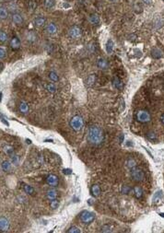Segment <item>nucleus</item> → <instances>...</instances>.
<instances>
[{"label": "nucleus", "mask_w": 164, "mask_h": 233, "mask_svg": "<svg viewBox=\"0 0 164 233\" xmlns=\"http://www.w3.org/2000/svg\"><path fill=\"white\" fill-rule=\"evenodd\" d=\"M89 22L92 25H97L100 23V17L98 14H91L89 17Z\"/></svg>", "instance_id": "6ab92c4d"}, {"label": "nucleus", "mask_w": 164, "mask_h": 233, "mask_svg": "<svg viewBox=\"0 0 164 233\" xmlns=\"http://www.w3.org/2000/svg\"><path fill=\"white\" fill-rule=\"evenodd\" d=\"M109 1H111V2H113V3H115V2H117L118 0H109Z\"/></svg>", "instance_id": "de8ad7c7"}, {"label": "nucleus", "mask_w": 164, "mask_h": 233, "mask_svg": "<svg viewBox=\"0 0 164 233\" xmlns=\"http://www.w3.org/2000/svg\"><path fill=\"white\" fill-rule=\"evenodd\" d=\"M45 22H46V19L43 17H37V18H35L33 21V24L36 28H41L42 26H44Z\"/></svg>", "instance_id": "ddd939ff"}, {"label": "nucleus", "mask_w": 164, "mask_h": 233, "mask_svg": "<svg viewBox=\"0 0 164 233\" xmlns=\"http://www.w3.org/2000/svg\"><path fill=\"white\" fill-rule=\"evenodd\" d=\"M131 177L133 179V181L137 183H141L143 182L146 178V173L142 169L135 167L133 170H131Z\"/></svg>", "instance_id": "f03ea898"}, {"label": "nucleus", "mask_w": 164, "mask_h": 233, "mask_svg": "<svg viewBox=\"0 0 164 233\" xmlns=\"http://www.w3.org/2000/svg\"><path fill=\"white\" fill-rule=\"evenodd\" d=\"M46 183L49 186H51L52 188H54L58 185L59 183V180H58V177L56 175L54 174H50L47 176L46 178Z\"/></svg>", "instance_id": "6e6552de"}, {"label": "nucleus", "mask_w": 164, "mask_h": 233, "mask_svg": "<svg viewBox=\"0 0 164 233\" xmlns=\"http://www.w3.org/2000/svg\"><path fill=\"white\" fill-rule=\"evenodd\" d=\"M57 196H58V193H57V191L55 190L54 188L50 189V190H48L47 193H46V197H47V199L49 200V201H52V200H54V199H56Z\"/></svg>", "instance_id": "9b49d317"}, {"label": "nucleus", "mask_w": 164, "mask_h": 233, "mask_svg": "<svg viewBox=\"0 0 164 233\" xmlns=\"http://www.w3.org/2000/svg\"><path fill=\"white\" fill-rule=\"evenodd\" d=\"M11 21L15 25L21 26L24 23V18L21 13H19V12H13V13L11 14Z\"/></svg>", "instance_id": "423d86ee"}, {"label": "nucleus", "mask_w": 164, "mask_h": 233, "mask_svg": "<svg viewBox=\"0 0 164 233\" xmlns=\"http://www.w3.org/2000/svg\"><path fill=\"white\" fill-rule=\"evenodd\" d=\"M151 56L154 59H159L162 57V52L161 50H159V48H154V49L151 51Z\"/></svg>", "instance_id": "412c9836"}, {"label": "nucleus", "mask_w": 164, "mask_h": 233, "mask_svg": "<svg viewBox=\"0 0 164 233\" xmlns=\"http://www.w3.org/2000/svg\"><path fill=\"white\" fill-rule=\"evenodd\" d=\"M146 136H147V138L149 140L150 142H157V135H156L155 132L153 131H149V132H147V134H146Z\"/></svg>", "instance_id": "5701e85b"}, {"label": "nucleus", "mask_w": 164, "mask_h": 233, "mask_svg": "<svg viewBox=\"0 0 164 233\" xmlns=\"http://www.w3.org/2000/svg\"><path fill=\"white\" fill-rule=\"evenodd\" d=\"M29 105H28V103L25 102H19V111L21 112L22 114H27L28 112H29Z\"/></svg>", "instance_id": "2eb2a0df"}, {"label": "nucleus", "mask_w": 164, "mask_h": 233, "mask_svg": "<svg viewBox=\"0 0 164 233\" xmlns=\"http://www.w3.org/2000/svg\"><path fill=\"white\" fill-rule=\"evenodd\" d=\"M113 231V228H112L110 225H104V226H102V228H101V232H112Z\"/></svg>", "instance_id": "e433bc0d"}, {"label": "nucleus", "mask_w": 164, "mask_h": 233, "mask_svg": "<svg viewBox=\"0 0 164 233\" xmlns=\"http://www.w3.org/2000/svg\"><path fill=\"white\" fill-rule=\"evenodd\" d=\"M88 140L93 145H101L104 140V133L100 126L92 125L88 130Z\"/></svg>", "instance_id": "f257e3e1"}, {"label": "nucleus", "mask_w": 164, "mask_h": 233, "mask_svg": "<svg viewBox=\"0 0 164 233\" xmlns=\"http://www.w3.org/2000/svg\"><path fill=\"white\" fill-rule=\"evenodd\" d=\"M64 7H68L69 5H68V4H64Z\"/></svg>", "instance_id": "49530a36"}, {"label": "nucleus", "mask_w": 164, "mask_h": 233, "mask_svg": "<svg viewBox=\"0 0 164 233\" xmlns=\"http://www.w3.org/2000/svg\"><path fill=\"white\" fill-rule=\"evenodd\" d=\"M10 223L6 216H0V232H7L9 230Z\"/></svg>", "instance_id": "0eeeda50"}, {"label": "nucleus", "mask_w": 164, "mask_h": 233, "mask_svg": "<svg viewBox=\"0 0 164 233\" xmlns=\"http://www.w3.org/2000/svg\"><path fill=\"white\" fill-rule=\"evenodd\" d=\"M3 69H4V65H3V63L0 62V72H1Z\"/></svg>", "instance_id": "c03bdc74"}, {"label": "nucleus", "mask_w": 164, "mask_h": 233, "mask_svg": "<svg viewBox=\"0 0 164 233\" xmlns=\"http://www.w3.org/2000/svg\"><path fill=\"white\" fill-rule=\"evenodd\" d=\"M46 33L50 35H54L57 33V26L54 22H49L46 25Z\"/></svg>", "instance_id": "9d476101"}, {"label": "nucleus", "mask_w": 164, "mask_h": 233, "mask_svg": "<svg viewBox=\"0 0 164 233\" xmlns=\"http://www.w3.org/2000/svg\"><path fill=\"white\" fill-rule=\"evenodd\" d=\"M90 192H91V194H92L94 197H98V196L101 194L102 190H101V187H100L98 184H93L90 188Z\"/></svg>", "instance_id": "f3484780"}, {"label": "nucleus", "mask_w": 164, "mask_h": 233, "mask_svg": "<svg viewBox=\"0 0 164 233\" xmlns=\"http://www.w3.org/2000/svg\"><path fill=\"white\" fill-rule=\"evenodd\" d=\"M10 162L12 165L14 166H18L19 163V157L16 154H13L12 156H10Z\"/></svg>", "instance_id": "cd10ccee"}, {"label": "nucleus", "mask_w": 164, "mask_h": 233, "mask_svg": "<svg viewBox=\"0 0 164 233\" xmlns=\"http://www.w3.org/2000/svg\"><path fill=\"white\" fill-rule=\"evenodd\" d=\"M106 51L108 54H112L114 51V42L112 40H108L106 42Z\"/></svg>", "instance_id": "c85d7f7f"}, {"label": "nucleus", "mask_w": 164, "mask_h": 233, "mask_svg": "<svg viewBox=\"0 0 164 233\" xmlns=\"http://www.w3.org/2000/svg\"><path fill=\"white\" fill-rule=\"evenodd\" d=\"M7 39H9V36H7V33H6L5 31H0V43H5L7 42Z\"/></svg>", "instance_id": "bb28decb"}, {"label": "nucleus", "mask_w": 164, "mask_h": 233, "mask_svg": "<svg viewBox=\"0 0 164 233\" xmlns=\"http://www.w3.org/2000/svg\"><path fill=\"white\" fill-rule=\"evenodd\" d=\"M97 66L100 68L101 70H106L108 67H109V64H108L106 59L103 58H100L97 61Z\"/></svg>", "instance_id": "f8f14e48"}, {"label": "nucleus", "mask_w": 164, "mask_h": 233, "mask_svg": "<svg viewBox=\"0 0 164 233\" xmlns=\"http://www.w3.org/2000/svg\"><path fill=\"white\" fill-rule=\"evenodd\" d=\"M10 47L13 50H18L21 47V41L18 37H13L10 40Z\"/></svg>", "instance_id": "4468645a"}, {"label": "nucleus", "mask_w": 164, "mask_h": 233, "mask_svg": "<svg viewBox=\"0 0 164 233\" xmlns=\"http://www.w3.org/2000/svg\"><path fill=\"white\" fill-rule=\"evenodd\" d=\"M50 206L53 208V209H56V208L59 206V201L57 200V198L56 199H54V200H52V201H50Z\"/></svg>", "instance_id": "c9c22d12"}, {"label": "nucleus", "mask_w": 164, "mask_h": 233, "mask_svg": "<svg viewBox=\"0 0 164 233\" xmlns=\"http://www.w3.org/2000/svg\"><path fill=\"white\" fill-rule=\"evenodd\" d=\"M123 139H125V135H123V134H122L121 135H120V139H119L120 143H123Z\"/></svg>", "instance_id": "a19ab883"}, {"label": "nucleus", "mask_w": 164, "mask_h": 233, "mask_svg": "<svg viewBox=\"0 0 164 233\" xmlns=\"http://www.w3.org/2000/svg\"><path fill=\"white\" fill-rule=\"evenodd\" d=\"M70 126L76 132H79L84 126V120L81 116L76 115L70 120Z\"/></svg>", "instance_id": "20e7f679"}, {"label": "nucleus", "mask_w": 164, "mask_h": 233, "mask_svg": "<svg viewBox=\"0 0 164 233\" xmlns=\"http://www.w3.org/2000/svg\"><path fill=\"white\" fill-rule=\"evenodd\" d=\"M55 5V0H43V6L46 9H52Z\"/></svg>", "instance_id": "c756f323"}, {"label": "nucleus", "mask_w": 164, "mask_h": 233, "mask_svg": "<svg viewBox=\"0 0 164 233\" xmlns=\"http://www.w3.org/2000/svg\"><path fill=\"white\" fill-rule=\"evenodd\" d=\"M23 190H24V192H25L27 194H30V195H34L35 194L34 188L33 186H31L30 184L23 183Z\"/></svg>", "instance_id": "a211bd4d"}, {"label": "nucleus", "mask_w": 164, "mask_h": 233, "mask_svg": "<svg viewBox=\"0 0 164 233\" xmlns=\"http://www.w3.org/2000/svg\"><path fill=\"white\" fill-rule=\"evenodd\" d=\"M159 216H163V218H164V213H161V214H159Z\"/></svg>", "instance_id": "09e8293b"}, {"label": "nucleus", "mask_w": 164, "mask_h": 233, "mask_svg": "<svg viewBox=\"0 0 164 233\" xmlns=\"http://www.w3.org/2000/svg\"><path fill=\"white\" fill-rule=\"evenodd\" d=\"M69 36L73 39H78L81 36V30L78 26H73L69 30Z\"/></svg>", "instance_id": "1a4fd4ad"}, {"label": "nucleus", "mask_w": 164, "mask_h": 233, "mask_svg": "<svg viewBox=\"0 0 164 233\" xmlns=\"http://www.w3.org/2000/svg\"><path fill=\"white\" fill-rule=\"evenodd\" d=\"M135 119L141 123H147L151 121V115L146 110H138L135 112Z\"/></svg>", "instance_id": "7ed1b4c3"}, {"label": "nucleus", "mask_w": 164, "mask_h": 233, "mask_svg": "<svg viewBox=\"0 0 164 233\" xmlns=\"http://www.w3.org/2000/svg\"><path fill=\"white\" fill-rule=\"evenodd\" d=\"M49 78H50V80L52 82H57L59 80L58 75H57L56 72H54V71H51L49 73Z\"/></svg>", "instance_id": "473e14b6"}, {"label": "nucleus", "mask_w": 164, "mask_h": 233, "mask_svg": "<svg viewBox=\"0 0 164 233\" xmlns=\"http://www.w3.org/2000/svg\"><path fill=\"white\" fill-rule=\"evenodd\" d=\"M11 162H10V160H4V161L2 162L1 164V168H2V170L4 171H6V172H9L11 171Z\"/></svg>", "instance_id": "4be33fe9"}, {"label": "nucleus", "mask_w": 164, "mask_h": 233, "mask_svg": "<svg viewBox=\"0 0 164 233\" xmlns=\"http://www.w3.org/2000/svg\"><path fill=\"white\" fill-rule=\"evenodd\" d=\"M161 122H162V123L164 124V114H163L162 116H161Z\"/></svg>", "instance_id": "a18cd8bd"}, {"label": "nucleus", "mask_w": 164, "mask_h": 233, "mask_svg": "<svg viewBox=\"0 0 164 233\" xmlns=\"http://www.w3.org/2000/svg\"><path fill=\"white\" fill-rule=\"evenodd\" d=\"M68 233H80V230L78 228V227H75V226H72L68 228V230H67Z\"/></svg>", "instance_id": "58836bf2"}, {"label": "nucleus", "mask_w": 164, "mask_h": 233, "mask_svg": "<svg viewBox=\"0 0 164 233\" xmlns=\"http://www.w3.org/2000/svg\"><path fill=\"white\" fill-rule=\"evenodd\" d=\"M3 151L5 152V154L6 155H7V156H12L13 154H15L14 153V148L12 147L11 146H5L4 147V148H3Z\"/></svg>", "instance_id": "a878e982"}, {"label": "nucleus", "mask_w": 164, "mask_h": 233, "mask_svg": "<svg viewBox=\"0 0 164 233\" xmlns=\"http://www.w3.org/2000/svg\"><path fill=\"white\" fill-rule=\"evenodd\" d=\"M79 219H80V221L83 224L90 225L95 220V215L92 212L84 210L80 213V215H79Z\"/></svg>", "instance_id": "39448f33"}, {"label": "nucleus", "mask_w": 164, "mask_h": 233, "mask_svg": "<svg viewBox=\"0 0 164 233\" xmlns=\"http://www.w3.org/2000/svg\"><path fill=\"white\" fill-rule=\"evenodd\" d=\"M125 166L126 168L128 169V170H133L134 168L135 167H137V162H135V160L133 159H127L126 160V162H125Z\"/></svg>", "instance_id": "393cba45"}, {"label": "nucleus", "mask_w": 164, "mask_h": 233, "mask_svg": "<svg viewBox=\"0 0 164 233\" xmlns=\"http://www.w3.org/2000/svg\"><path fill=\"white\" fill-rule=\"evenodd\" d=\"M7 56V51L4 47H0V60L5 59Z\"/></svg>", "instance_id": "4c0bfd02"}, {"label": "nucleus", "mask_w": 164, "mask_h": 233, "mask_svg": "<svg viewBox=\"0 0 164 233\" xmlns=\"http://www.w3.org/2000/svg\"><path fill=\"white\" fill-rule=\"evenodd\" d=\"M132 190V188L129 185H123L121 189V193L123 194H127L128 193H130Z\"/></svg>", "instance_id": "f704fd0d"}, {"label": "nucleus", "mask_w": 164, "mask_h": 233, "mask_svg": "<svg viewBox=\"0 0 164 233\" xmlns=\"http://www.w3.org/2000/svg\"><path fill=\"white\" fill-rule=\"evenodd\" d=\"M9 17V11L5 6H0V21H6Z\"/></svg>", "instance_id": "dca6fc26"}, {"label": "nucleus", "mask_w": 164, "mask_h": 233, "mask_svg": "<svg viewBox=\"0 0 164 233\" xmlns=\"http://www.w3.org/2000/svg\"><path fill=\"white\" fill-rule=\"evenodd\" d=\"M2 100V93H0V100Z\"/></svg>", "instance_id": "8fccbe9b"}, {"label": "nucleus", "mask_w": 164, "mask_h": 233, "mask_svg": "<svg viewBox=\"0 0 164 233\" xmlns=\"http://www.w3.org/2000/svg\"><path fill=\"white\" fill-rule=\"evenodd\" d=\"M143 2L147 4V5H150L151 2H152V0H143Z\"/></svg>", "instance_id": "37998d69"}, {"label": "nucleus", "mask_w": 164, "mask_h": 233, "mask_svg": "<svg viewBox=\"0 0 164 233\" xmlns=\"http://www.w3.org/2000/svg\"><path fill=\"white\" fill-rule=\"evenodd\" d=\"M46 90L48 92H50V93H54L55 91H56V87H55L54 84L53 83H49V84H46Z\"/></svg>", "instance_id": "72a5a7b5"}, {"label": "nucleus", "mask_w": 164, "mask_h": 233, "mask_svg": "<svg viewBox=\"0 0 164 233\" xmlns=\"http://www.w3.org/2000/svg\"><path fill=\"white\" fill-rule=\"evenodd\" d=\"M95 81H96V76L94 74H92V75H90L89 78H88L86 84H87L88 87H91L95 83Z\"/></svg>", "instance_id": "2f4dec72"}, {"label": "nucleus", "mask_w": 164, "mask_h": 233, "mask_svg": "<svg viewBox=\"0 0 164 233\" xmlns=\"http://www.w3.org/2000/svg\"><path fill=\"white\" fill-rule=\"evenodd\" d=\"M120 106H121V108H120L119 109V111L120 112H123V110H125V100H123V98H120Z\"/></svg>", "instance_id": "ea45409f"}, {"label": "nucleus", "mask_w": 164, "mask_h": 233, "mask_svg": "<svg viewBox=\"0 0 164 233\" xmlns=\"http://www.w3.org/2000/svg\"><path fill=\"white\" fill-rule=\"evenodd\" d=\"M113 84H114V86L116 88L117 90H123V83L122 82V80L120 79L119 78H117V77H115L114 78Z\"/></svg>", "instance_id": "b1692460"}, {"label": "nucleus", "mask_w": 164, "mask_h": 233, "mask_svg": "<svg viewBox=\"0 0 164 233\" xmlns=\"http://www.w3.org/2000/svg\"><path fill=\"white\" fill-rule=\"evenodd\" d=\"M36 7H37V4H36V2L33 1V0H30V1H28L27 7L30 11H31V12L34 11L36 9Z\"/></svg>", "instance_id": "7c9ffc66"}, {"label": "nucleus", "mask_w": 164, "mask_h": 233, "mask_svg": "<svg viewBox=\"0 0 164 233\" xmlns=\"http://www.w3.org/2000/svg\"><path fill=\"white\" fill-rule=\"evenodd\" d=\"M64 172H65L66 174H71V170L70 169H67V170H64Z\"/></svg>", "instance_id": "79ce46f5"}, {"label": "nucleus", "mask_w": 164, "mask_h": 233, "mask_svg": "<svg viewBox=\"0 0 164 233\" xmlns=\"http://www.w3.org/2000/svg\"><path fill=\"white\" fill-rule=\"evenodd\" d=\"M134 194H135V198H137V199H141L143 197V194H144L143 189L141 187H139V186H135L134 188Z\"/></svg>", "instance_id": "aec40b11"}, {"label": "nucleus", "mask_w": 164, "mask_h": 233, "mask_svg": "<svg viewBox=\"0 0 164 233\" xmlns=\"http://www.w3.org/2000/svg\"><path fill=\"white\" fill-rule=\"evenodd\" d=\"M163 1H164V0H163Z\"/></svg>", "instance_id": "3c124183"}]
</instances>
